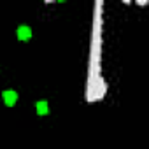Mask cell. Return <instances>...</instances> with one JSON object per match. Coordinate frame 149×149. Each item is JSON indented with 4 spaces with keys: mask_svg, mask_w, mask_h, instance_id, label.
Here are the masks:
<instances>
[{
    "mask_svg": "<svg viewBox=\"0 0 149 149\" xmlns=\"http://www.w3.org/2000/svg\"><path fill=\"white\" fill-rule=\"evenodd\" d=\"M16 37H18V40H21V42L30 40V39H32V28H30L28 25H19L18 30H16Z\"/></svg>",
    "mask_w": 149,
    "mask_h": 149,
    "instance_id": "obj_1",
    "label": "cell"
},
{
    "mask_svg": "<svg viewBox=\"0 0 149 149\" xmlns=\"http://www.w3.org/2000/svg\"><path fill=\"white\" fill-rule=\"evenodd\" d=\"M2 98H4V104H6L7 107H13V105H16V102H18V93H16L14 90H6V91L2 93Z\"/></svg>",
    "mask_w": 149,
    "mask_h": 149,
    "instance_id": "obj_2",
    "label": "cell"
},
{
    "mask_svg": "<svg viewBox=\"0 0 149 149\" xmlns=\"http://www.w3.org/2000/svg\"><path fill=\"white\" fill-rule=\"evenodd\" d=\"M35 111H37L39 116H46V114L49 112V104H47V100H39V102L35 104Z\"/></svg>",
    "mask_w": 149,
    "mask_h": 149,
    "instance_id": "obj_3",
    "label": "cell"
}]
</instances>
